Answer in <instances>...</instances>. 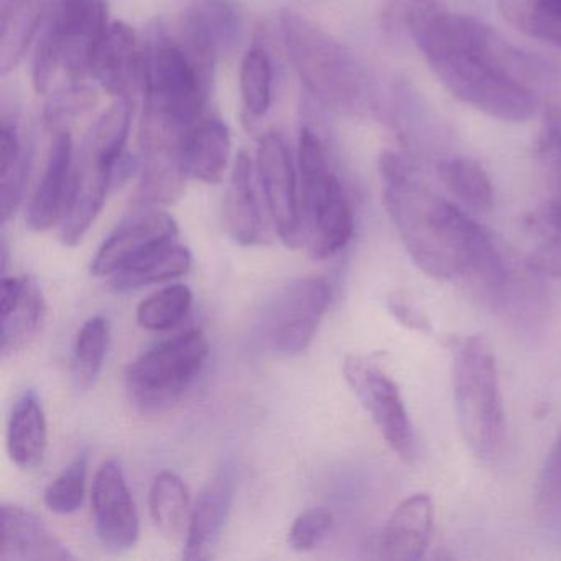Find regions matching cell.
Wrapping results in <instances>:
<instances>
[{
  "label": "cell",
  "instance_id": "obj_1",
  "mask_svg": "<svg viewBox=\"0 0 561 561\" xmlns=\"http://www.w3.org/2000/svg\"><path fill=\"white\" fill-rule=\"evenodd\" d=\"M407 24L443 87L502 123H527L534 94L494 60L495 34L481 22L446 11L442 0H412Z\"/></svg>",
  "mask_w": 561,
  "mask_h": 561
},
{
  "label": "cell",
  "instance_id": "obj_2",
  "mask_svg": "<svg viewBox=\"0 0 561 561\" xmlns=\"http://www.w3.org/2000/svg\"><path fill=\"white\" fill-rule=\"evenodd\" d=\"M379 170L387 213L420 271L438 282L468 280L494 238L458 206L413 182L397 153L383 152Z\"/></svg>",
  "mask_w": 561,
  "mask_h": 561
},
{
  "label": "cell",
  "instance_id": "obj_3",
  "mask_svg": "<svg viewBox=\"0 0 561 561\" xmlns=\"http://www.w3.org/2000/svg\"><path fill=\"white\" fill-rule=\"evenodd\" d=\"M280 31L298 78L321 104L340 113H356L366 106V75L340 41L294 11L282 12Z\"/></svg>",
  "mask_w": 561,
  "mask_h": 561
},
{
  "label": "cell",
  "instance_id": "obj_4",
  "mask_svg": "<svg viewBox=\"0 0 561 561\" xmlns=\"http://www.w3.org/2000/svg\"><path fill=\"white\" fill-rule=\"evenodd\" d=\"M453 393L466 445L476 458L494 459L505 442V412L497 363L481 334L453 341Z\"/></svg>",
  "mask_w": 561,
  "mask_h": 561
},
{
  "label": "cell",
  "instance_id": "obj_5",
  "mask_svg": "<svg viewBox=\"0 0 561 561\" xmlns=\"http://www.w3.org/2000/svg\"><path fill=\"white\" fill-rule=\"evenodd\" d=\"M215 61L182 35L157 38L147 51L144 113L188 133L202 119Z\"/></svg>",
  "mask_w": 561,
  "mask_h": 561
},
{
  "label": "cell",
  "instance_id": "obj_6",
  "mask_svg": "<svg viewBox=\"0 0 561 561\" xmlns=\"http://www.w3.org/2000/svg\"><path fill=\"white\" fill-rule=\"evenodd\" d=\"M301 238L311 257H333L350 244L354 215L336 173L330 169L320 137L301 127L298 137Z\"/></svg>",
  "mask_w": 561,
  "mask_h": 561
},
{
  "label": "cell",
  "instance_id": "obj_7",
  "mask_svg": "<svg viewBox=\"0 0 561 561\" xmlns=\"http://www.w3.org/2000/svg\"><path fill=\"white\" fill-rule=\"evenodd\" d=\"M110 25L106 0H55L32 67L37 93H47L60 70L90 73L94 48Z\"/></svg>",
  "mask_w": 561,
  "mask_h": 561
},
{
  "label": "cell",
  "instance_id": "obj_8",
  "mask_svg": "<svg viewBox=\"0 0 561 561\" xmlns=\"http://www.w3.org/2000/svg\"><path fill=\"white\" fill-rule=\"evenodd\" d=\"M208 347L199 330L185 331L150 347L127 367L130 402L147 413L169 409L202 373Z\"/></svg>",
  "mask_w": 561,
  "mask_h": 561
},
{
  "label": "cell",
  "instance_id": "obj_9",
  "mask_svg": "<svg viewBox=\"0 0 561 561\" xmlns=\"http://www.w3.org/2000/svg\"><path fill=\"white\" fill-rule=\"evenodd\" d=\"M331 287L324 278L305 277L285 285L265 308L261 336L278 356H298L313 343L328 311Z\"/></svg>",
  "mask_w": 561,
  "mask_h": 561
},
{
  "label": "cell",
  "instance_id": "obj_10",
  "mask_svg": "<svg viewBox=\"0 0 561 561\" xmlns=\"http://www.w3.org/2000/svg\"><path fill=\"white\" fill-rule=\"evenodd\" d=\"M344 377L387 445L400 459L413 465L419 456L416 436L396 380L367 356L347 357Z\"/></svg>",
  "mask_w": 561,
  "mask_h": 561
},
{
  "label": "cell",
  "instance_id": "obj_11",
  "mask_svg": "<svg viewBox=\"0 0 561 561\" xmlns=\"http://www.w3.org/2000/svg\"><path fill=\"white\" fill-rule=\"evenodd\" d=\"M190 133V130H188ZM186 130L144 113L142 173L139 202L144 206L172 205L185 192Z\"/></svg>",
  "mask_w": 561,
  "mask_h": 561
},
{
  "label": "cell",
  "instance_id": "obj_12",
  "mask_svg": "<svg viewBox=\"0 0 561 561\" xmlns=\"http://www.w3.org/2000/svg\"><path fill=\"white\" fill-rule=\"evenodd\" d=\"M257 175L268 216L287 248L304 244L300 216V179L290 149L278 133L259 140Z\"/></svg>",
  "mask_w": 561,
  "mask_h": 561
},
{
  "label": "cell",
  "instance_id": "obj_13",
  "mask_svg": "<svg viewBox=\"0 0 561 561\" xmlns=\"http://www.w3.org/2000/svg\"><path fill=\"white\" fill-rule=\"evenodd\" d=\"M94 528L104 548L110 551L130 550L139 540L140 520L133 492L116 459L103 462L94 476Z\"/></svg>",
  "mask_w": 561,
  "mask_h": 561
},
{
  "label": "cell",
  "instance_id": "obj_14",
  "mask_svg": "<svg viewBox=\"0 0 561 561\" xmlns=\"http://www.w3.org/2000/svg\"><path fill=\"white\" fill-rule=\"evenodd\" d=\"M147 51L136 31L124 22L110 25L91 58L90 73L117 100L133 101L146 90Z\"/></svg>",
  "mask_w": 561,
  "mask_h": 561
},
{
  "label": "cell",
  "instance_id": "obj_15",
  "mask_svg": "<svg viewBox=\"0 0 561 561\" xmlns=\"http://www.w3.org/2000/svg\"><path fill=\"white\" fill-rule=\"evenodd\" d=\"M114 188V167L107 165L93 150L83 146L80 159L75 160L73 180L67 209L61 219V241L77 245L90 231Z\"/></svg>",
  "mask_w": 561,
  "mask_h": 561
},
{
  "label": "cell",
  "instance_id": "obj_16",
  "mask_svg": "<svg viewBox=\"0 0 561 561\" xmlns=\"http://www.w3.org/2000/svg\"><path fill=\"white\" fill-rule=\"evenodd\" d=\"M179 238V225L172 216L157 209L136 213L124 219L94 255V275H114L156 245Z\"/></svg>",
  "mask_w": 561,
  "mask_h": 561
},
{
  "label": "cell",
  "instance_id": "obj_17",
  "mask_svg": "<svg viewBox=\"0 0 561 561\" xmlns=\"http://www.w3.org/2000/svg\"><path fill=\"white\" fill-rule=\"evenodd\" d=\"M234 502V478L229 469L208 482L192 511L186 530L183 558L190 561L209 560L222 538Z\"/></svg>",
  "mask_w": 561,
  "mask_h": 561
},
{
  "label": "cell",
  "instance_id": "obj_18",
  "mask_svg": "<svg viewBox=\"0 0 561 561\" xmlns=\"http://www.w3.org/2000/svg\"><path fill=\"white\" fill-rule=\"evenodd\" d=\"M75 554L42 524L15 504L0 508V561H71Z\"/></svg>",
  "mask_w": 561,
  "mask_h": 561
},
{
  "label": "cell",
  "instance_id": "obj_19",
  "mask_svg": "<svg viewBox=\"0 0 561 561\" xmlns=\"http://www.w3.org/2000/svg\"><path fill=\"white\" fill-rule=\"evenodd\" d=\"M2 311V354L12 356L24 350L41 330L45 318V298L31 277H4L0 285Z\"/></svg>",
  "mask_w": 561,
  "mask_h": 561
},
{
  "label": "cell",
  "instance_id": "obj_20",
  "mask_svg": "<svg viewBox=\"0 0 561 561\" xmlns=\"http://www.w3.org/2000/svg\"><path fill=\"white\" fill-rule=\"evenodd\" d=\"M225 226L239 245H261L268 242L267 226L254 186V165L248 152H239L232 165L225 196Z\"/></svg>",
  "mask_w": 561,
  "mask_h": 561
},
{
  "label": "cell",
  "instance_id": "obj_21",
  "mask_svg": "<svg viewBox=\"0 0 561 561\" xmlns=\"http://www.w3.org/2000/svg\"><path fill=\"white\" fill-rule=\"evenodd\" d=\"M75 147L70 134H57L44 176L35 190L28 208V225L35 231H47L61 222L73 180Z\"/></svg>",
  "mask_w": 561,
  "mask_h": 561
},
{
  "label": "cell",
  "instance_id": "obj_22",
  "mask_svg": "<svg viewBox=\"0 0 561 561\" xmlns=\"http://www.w3.org/2000/svg\"><path fill=\"white\" fill-rule=\"evenodd\" d=\"M435 522V504L428 494L410 495L397 505L383 527L380 550L387 560L413 561L425 554Z\"/></svg>",
  "mask_w": 561,
  "mask_h": 561
},
{
  "label": "cell",
  "instance_id": "obj_23",
  "mask_svg": "<svg viewBox=\"0 0 561 561\" xmlns=\"http://www.w3.org/2000/svg\"><path fill=\"white\" fill-rule=\"evenodd\" d=\"M242 19L234 0H192L183 15L180 35L218 57L241 35Z\"/></svg>",
  "mask_w": 561,
  "mask_h": 561
},
{
  "label": "cell",
  "instance_id": "obj_24",
  "mask_svg": "<svg viewBox=\"0 0 561 561\" xmlns=\"http://www.w3.org/2000/svg\"><path fill=\"white\" fill-rule=\"evenodd\" d=\"M47 443V416L41 397L34 389L25 390L14 403L9 419V455L19 468L34 469L44 459Z\"/></svg>",
  "mask_w": 561,
  "mask_h": 561
},
{
  "label": "cell",
  "instance_id": "obj_25",
  "mask_svg": "<svg viewBox=\"0 0 561 561\" xmlns=\"http://www.w3.org/2000/svg\"><path fill=\"white\" fill-rule=\"evenodd\" d=\"M231 160V134L221 119L199 121L185 139L186 172L199 182L216 185L225 179Z\"/></svg>",
  "mask_w": 561,
  "mask_h": 561
},
{
  "label": "cell",
  "instance_id": "obj_26",
  "mask_svg": "<svg viewBox=\"0 0 561 561\" xmlns=\"http://www.w3.org/2000/svg\"><path fill=\"white\" fill-rule=\"evenodd\" d=\"M192 261V252L185 245L176 244V239L162 242L116 272L111 278V287L117 291H129L172 280L186 274Z\"/></svg>",
  "mask_w": 561,
  "mask_h": 561
},
{
  "label": "cell",
  "instance_id": "obj_27",
  "mask_svg": "<svg viewBox=\"0 0 561 561\" xmlns=\"http://www.w3.org/2000/svg\"><path fill=\"white\" fill-rule=\"evenodd\" d=\"M45 15L44 0H4L0 68L8 73L24 58Z\"/></svg>",
  "mask_w": 561,
  "mask_h": 561
},
{
  "label": "cell",
  "instance_id": "obj_28",
  "mask_svg": "<svg viewBox=\"0 0 561 561\" xmlns=\"http://www.w3.org/2000/svg\"><path fill=\"white\" fill-rule=\"evenodd\" d=\"M28 160L31 157L22 147L18 129L4 121L0 127V162H2V167H0V211H2V222H8L21 205L25 183H27Z\"/></svg>",
  "mask_w": 561,
  "mask_h": 561
},
{
  "label": "cell",
  "instance_id": "obj_29",
  "mask_svg": "<svg viewBox=\"0 0 561 561\" xmlns=\"http://www.w3.org/2000/svg\"><path fill=\"white\" fill-rule=\"evenodd\" d=\"M438 173L449 193L472 211L488 213L494 208L491 180L476 160L466 157L443 160Z\"/></svg>",
  "mask_w": 561,
  "mask_h": 561
},
{
  "label": "cell",
  "instance_id": "obj_30",
  "mask_svg": "<svg viewBox=\"0 0 561 561\" xmlns=\"http://www.w3.org/2000/svg\"><path fill=\"white\" fill-rule=\"evenodd\" d=\"M150 515L165 537L176 538L190 520V492L185 482L172 471L156 476L150 489Z\"/></svg>",
  "mask_w": 561,
  "mask_h": 561
},
{
  "label": "cell",
  "instance_id": "obj_31",
  "mask_svg": "<svg viewBox=\"0 0 561 561\" xmlns=\"http://www.w3.org/2000/svg\"><path fill=\"white\" fill-rule=\"evenodd\" d=\"M110 346V324L104 317H93L78 331L73 347V380L78 390H90L103 370Z\"/></svg>",
  "mask_w": 561,
  "mask_h": 561
},
{
  "label": "cell",
  "instance_id": "obj_32",
  "mask_svg": "<svg viewBox=\"0 0 561 561\" xmlns=\"http://www.w3.org/2000/svg\"><path fill=\"white\" fill-rule=\"evenodd\" d=\"M193 291L186 285L175 284L150 295L137 308V323L149 331H167L188 314Z\"/></svg>",
  "mask_w": 561,
  "mask_h": 561
},
{
  "label": "cell",
  "instance_id": "obj_33",
  "mask_svg": "<svg viewBox=\"0 0 561 561\" xmlns=\"http://www.w3.org/2000/svg\"><path fill=\"white\" fill-rule=\"evenodd\" d=\"M129 129L130 103L117 100V103L113 104L98 121L84 146L93 150L107 165L116 169L117 163L126 156L124 147L129 137Z\"/></svg>",
  "mask_w": 561,
  "mask_h": 561
},
{
  "label": "cell",
  "instance_id": "obj_34",
  "mask_svg": "<svg viewBox=\"0 0 561 561\" xmlns=\"http://www.w3.org/2000/svg\"><path fill=\"white\" fill-rule=\"evenodd\" d=\"M241 94L245 110L251 116L267 114L272 104L274 67L271 55L262 47H254L244 55L241 64Z\"/></svg>",
  "mask_w": 561,
  "mask_h": 561
},
{
  "label": "cell",
  "instance_id": "obj_35",
  "mask_svg": "<svg viewBox=\"0 0 561 561\" xmlns=\"http://www.w3.org/2000/svg\"><path fill=\"white\" fill-rule=\"evenodd\" d=\"M88 461L87 451L80 453L61 474L45 489V505L55 514L70 515L83 504L87 489Z\"/></svg>",
  "mask_w": 561,
  "mask_h": 561
},
{
  "label": "cell",
  "instance_id": "obj_36",
  "mask_svg": "<svg viewBox=\"0 0 561 561\" xmlns=\"http://www.w3.org/2000/svg\"><path fill=\"white\" fill-rule=\"evenodd\" d=\"M537 508L545 520L561 517V435L551 446L538 476Z\"/></svg>",
  "mask_w": 561,
  "mask_h": 561
},
{
  "label": "cell",
  "instance_id": "obj_37",
  "mask_svg": "<svg viewBox=\"0 0 561 561\" xmlns=\"http://www.w3.org/2000/svg\"><path fill=\"white\" fill-rule=\"evenodd\" d=\"M96 103V93L91 88L71 87L54 94L45 107V121L48 126L58 127L67 121L75 119Z\"/></svg>",
  "mask_w": 561,
  "mask_h": 561
},
{
  "label": "cell",
  "instance_id": "obj_38",
  "mask_svg": "<svg viewBox=\"0 0 561 561\" xmlns=\"http://www.w3.org/2000/svg\"><path fill=\"white\" fill-rule=\"evenodd\" d=\"M331 525H333V515L327 508H310L304 512L291 525L290 535H288L290 547L297 551L313 550L327 537Z\"/></svg>",
  "mask_w": 561,
  "mask_h": 561
},
{
  "label": "cell",
  "instance_id": "obj_39",
  "mask_svg": "<svg viewBox=\"0 0 561 561\" xmlns=\"http://www.w3.org/2000/svg\"><path fill=\"white\" fill-rule=\"evenodd\" d=\"M540 149L545 156L550 157L561 165V107L548 106L543 114V129H541Z\"/></svg>",
  "mask_w": 561,
  "mask_h": 561
},
{
  "label": "cell",
  "instance_id": "obj_40",
  "mask_svg": "<svg viewBox=\"0 0 561 561\" xmlns=\"http://www.w3.org/2000/svg\"><path fill=\"white\" fill-rule=\"evenodd\" d=\"M387 307L402 327L419 331V333H432V324H430L428 318L422 311L416 310L410 301L403 300V298H390Z\"/></svg>",
  "mask_w": 561,
  "mask_h": 561
},
{
  "label": "cell",
  "instance_id": "obj_41",
  "mask_svg": "<svg viewBox=\"0 0 561 561\" xmlns=\"http://www.w3.org/2000/svg\"><path fill=\"white\" fill-rule=\"evenodd\" d=\"M545 234L561 248V203L550 206L543 216Z\"/></svg>",
  "mask_w": 561,
  "mask_h": 561
},
{
  "label": "cell",
  "instance_id": "obj_42",
  "mask_svg": "<svg viewBox=\"0 0 561 561\" xmlns=\"http://www.w3.org/2000/svg\"><path fill=\"white\" fill-rule=\"evenodd\" d=\"M537 41L547 42V44L561 48V22L547 25L538 35Z\"/></svg>",
  "mask_w": 561,
  "mask_h": 561
}]
</instances>
